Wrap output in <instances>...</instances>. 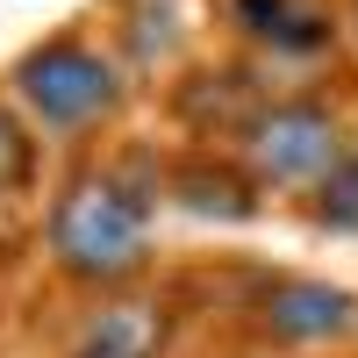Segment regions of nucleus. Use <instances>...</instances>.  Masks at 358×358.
<instances>
[{
    "instance_id": "20e7f679",
    "label": "nucleus",
    "mask_w": 358,
    "mask_h": 358,
    "mask_svg": "<svg viewBox=\"0 0 358 358\" xmlns=\"http://www.w3.org/2000/svg\"><path fill=\"white\" fill-rule=\"evenodd\" d=\"M244 330L258 351L330 358L358 344V294L322 273H258V287L244 294Z\"/></svg>"
},
{
    "instance_id": "f03ea898",
    "label": "nucleus",
    "mask_w": 358,
    "mask_h": 358,
    "mask_svg": "<svg viewBox=\"0 0 358 358\" xmlns=\"http://www.w3.org/2000/svg\"><path fill=\"white\" fill-rule=\"evenodd\" d=\"M0 94L36 129V143L86 151V143H101L129 115V65L101 36H86V29H57V36L29 43L8 65V86H0Z\"/></svg>"
},
{
    "instance_id": "f8f14e48",
    "label": "nucleus",
    "mask_w": 358,
    "mask_h": 358,
    "mask_svg": "<svg viewBox=\"0 0 358 358\" xmlns=\"http://www.w3.org/2000/svg\"><path fill=\"white\" fill-rule=\"evenodd\" d=\"M351 151H358V129H351Z\"/></svg>"
},
{
    "instance_id": "6e6552de",
    "label": "nucleus",
    "mask_w": 358,
    "mask_h": 358,
    "mask_svg": "<svg viewBox=\"0 0 358 358\" xmlns=\"http://www.w3.org/2000/svg\"><path fill=\"white\" fill-rule=\"evenodd\" d=\"M294 208H301V222L322 229V236H358V151H344Z\"/></svg>"
},
{
    "instance_id": "f257e3e1",
    "label": "nucleus",
    "mask_w": 358,
    "mask_h": 358,
    "mask_svg": "<svg viewBox=\"0 0 358 358\" xmlns=\"http://www.w3.org/2000/svg\"><path fill=\"white\" fill-rule=\"evenodd\" d=\"M43 265L72 301H115L158 273V194L122 165L79 158L43 201Z\"/></svg>"
},
{
    "instance_id": "1a4fd4ad",
    "label": "nucleus",
    "mask_w": 358,
    "mask_h": 358,
    "mask_svg": "<svg viewBox=\"0 0 358 358\" xmlns=\"http://www.w3.org/2000/svg\"><path fill=\"white\" fill-rule=\"evenodd\" d=\"M36 179H43V143L15 115V101L0 94V208L22 201V194H36Z\"/></svg>"
},
{
    "instance_id": "7ed1b4c3",
    "label": "nucleus",
    "mask_w": 358,
    "mask_h": 358,
    "mask_svg": "<svg viewBox=\"0 0 358 358\" xmlns=\"http://www.w3.org/2000/svg\"><path fill=\"white\" fill-rule=\"evenodd\" d=\"M222 151L244 165V179L258 194L301 201L315 179L351 151V122H344V108L322 101V94H265L244 122L222 136Z\"/></svg>"
},
{
    "instance_id": "9d476101",
    "label": "nucleus",
    "mask_w": 358,
    "mask_h": 358,
    "mask_svg": "<svg viewBox=\"0 0 358 358\" xmlns=\"http://www.w3.org/2000/svg\"><path fill=\"white\" fill-rule=\"evenodd\" d=\"M337 29H351V36H358V0H344V22Z\"/></svg>"
},
{
    "instance_id": "423d86ee",
    "label": "nucleus",
    "mask_w": 358,
    "mask_h": 358,
    "mask_svg": "<svg viewBox=\"0 0 358 358\" xmlns=\"http://www.w3.org/2000/svg\"><path fill=\"white\" fill-rule=\"evenodd\" d=\"M229 29L265 57H315L337 43L330 0H229Z\"/></svg>"
},
{
    "instance_id": "39448f33",
    "label": "nucleus",
    "mask_w": 358,
    "mask_h": 358,
    "mask_svg": "<svg viewBox=\"0 0 358 358\" xmlns=\"http://www.w3.org/2000/svg\"><path fill=\"white\" fill-rule=\"evenodd\" d=\"M158 201L187 208L201 222H258L265 215V194L244 179V165L229 151H215V143H194V151L165 158L158 165Z\"/></svg>"
},
{
    "instance_id": "9b49d317",
    "label": "nucleus",
    "mask_w": 358,
    "mask_h": 358,
    "mask_svg": "<svg viewBox=\"0 0 358 358\" xmlns=\"http://www.w3.org/2000/svg\"><path fill=\"white\" fill-rule=\"evenodd\" d=\"M330 358H358V351H330Z\"/></svg>"
},
{
    "instance_id": "ddd939ff",
    "label": "nucleus",
    "mask_w": 358,
    "mask_h": 358,
    "mask_svg": "<svg viewBox=\"0 0 358 358\" xmlns=\"http://www.w3.org/2000/svg\"><path fill=\"white\" fill-rule=\"evenodd\" d=\"M65 358H72V351H65Z\"/></svg>"
},
{
    "instance_id": "0eeeda50",
    "label": "nucleus",
    "mask_w": 358,
    "mask_h": 358,
    "mask_svg": "<svg viewBox=\"0 0 358 358\" xmlns=\"http://www.w3.org/2000/svg\"><path fill=\"white\" fill-rule=\"evenodd\" d=\"M172 315L143 294H115V301H86L79 330H72V358H165Z\"/></svg>"
}]
</instances>
